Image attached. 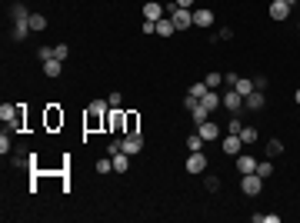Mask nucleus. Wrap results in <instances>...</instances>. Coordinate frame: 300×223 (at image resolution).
<instances>
[{
    "instance_id": "f257e3e1",
    "label": "nucleus",
    "mask_w": 300,
    "mask_h": 223,
    "mask_svg": "<svg viewBox=\"0 0 300 223\" xmlns=\"http://www.w3.org/2000/svg\"><path fill=\"white\" fill-rule=\"evenodd\" d=\"M107 110H110V103H107V100H94V103L87 107L83 127H87V130H100V127H104V117H107Z\"/></svg>"
},
{
    "instance_id": "f03ea898",
    "label": "nucleus",
    "mask_w": 300,
    "mask_h": 223,
    "mask_svg": "<svg viewBox=\"0 0 300 223\" xmlns=\"http://www.w3.org/2000/svg\"><path fill=\"white\" fill-rule=\"evenodd\" d=\"M10 14H14V33H10V37H14V40H24V37L30 33V10L24 7V3H14Z\"/></svg>"
},
{
    "instance_id": "7ed1b4c3",
    "label": "nucleus",
    "mask_w": 300,
    "mask_h": 223,
    "mask_svg": "<svg viewBox=\"0 0 300 223\" xmlns=\"http://www.w3.org/2000/svg\"><path fill=\"white\" fill-rule=\"evenodd\" d=\"M104 130H113V133H127V113L120 107H110L107 117H104Z\"/></svg>"
},
{
    "instance_id": "20e7f679",
    "label": "nucleus",
    "mask_w": 300,
    "mask_h": 223,
    "mask_svg": "<svg viewBox=\"0 0 300 223\" xmlns=\"http://www.w3.org/2000/svg\"><path fill=\"white\" fill-rule=\"evenodd\" d=\"M240 190H244L247 196H257L260 190H263V177H260V173H244V180H240Z\"/></svg>"
},
{
    "instance_id": "39448f33",
    "label": "nucleus",
    "mask_w": 300,
    "mask_h": 223,
    "mask_svg": "<svg viewBox=\"0 0 300 223\" xmlns=\"http://www.w3.org/2000/svg\"><path fill=\"white\" fill-rule=\"evenodd\" d=\"M207 163H210V160L204 157V150H193L184 167H187V173H207Z\"/></svg>"
},
{
    "instance_id": "423d86ee",
    "label": "nucleus",
    "mask_w": 300,
    "mask_h": 223,
    "mask_svg": "<svg viewBox=\"0 0 300 223\" xmlns=\"http://www.w3.org/2000/svg\"><path fill=\"white\" fill-rule=\"evenodd\" d=\"M144 150V133H123V154L137 157Z\"/></svg>"
},
{
    "instance_id": "0eeeda50",
    "label": "nucleus",
    "mask_w": 300,
    "mask_h": 223,
    "mask_svg": "<svg viewBox=\"0 0 300 223\" xmlns=\"http://www.w3.org/2000/svg\"><path fill=\"white\" fill-rule=\"evenodd\" d=\"M170 20H174V27H177V30H187V27H193V10L177 7V10L170 14Z\"/></svg>"
},
{
    "instance_id": "6e6552de",
    "label": "nucleus",
    "mask_w": 300,
    "mask_h": 223,
    "mask_svg": "<svg viewBox=\"0 0 300 223\" xmlns=\"http://www.w3.org/2000/svg\"><path fill=\"white\" fill-rule=\"evenodd\" d=\"M220 100H224V107H227L230 113H240V110H244V97H240L233 87H230V90H227V94H224Z\"/></svg>"
},
{
    "instance_id": "1a4fd4ad",
    "label": "nucleus",
    "mask_w": 300,
    "mask_h": 223,
    "mask_svg": "<svg viewBox=\"0 0 300 223\" xmlns=\"http://www.w3.org/2000/svg\"><path fill=\"white\" fill-rule=\"evenodd\" d=\"M240 147H244V140L237 137V133H227V137L220 140V150H224V154H230V157L240 154Z\"/></svg>"
},
{
    "instance_id": "9d476101",
    "label": "nucleus",
    "mask_w": 300,
    "mask_h": 223,
    "mask_svg": "<svg viewBox=\"0 0 300 223\" xmlns=\"http://www.w3.org/2000/svg\"><path fill=\"white\" fill-rule=\"evenodd\" d=\"M233 163H237V170H240V177H244V173H257V160H254L250 154H237Z\"/></svg>"
},
{
    "instance_id": "9b49d317",
    "label": "nucleus",
    "mask_w": 300,
    "mask_h": 223,
    "mask_svg": "<svg viewBox=\"0 0 300 223\" xmlns=\"http://www.w3.org/2000/svg\"><path fill=\"white\" fill-rule=\"evenodd\" d=\"M290 10H294V7H290L287 0H270V17H273V20H287Z\"/></svg>"
},
{
    "instance_id": "f8f14e48",
    "label": "nucleus",
    "mask_w": 300,
    "mask_h": 223,
    "mask_svg": "<svg viewBox=\"0 0 300 223\" xmlns=\"http://www.w3.org/2000/svg\"><path fill=\"white\" fill-rule=\"evenodd\" d=\"M244 107L247 110H263V107H267V97H263V90H254V94H250V97H244Z\"/></svg>"
},
{
    "instance_id": "ddd939ff",
    "label": "nucleus",
    "mask_w": 300,
    "mask_h": 223,
    "mask_svg": "<svg viewBox=\"0 0 300 223\" xmlns=\"http://www.w3.org/2000/svg\"><path fill=\"white\" fill-rule=\"evenodd\" d=\"M197 133L204 140H220V127L214 120H204V124H197Z\"/></svg>"
},
{
    "instance_id": "4468645a",
    "label": "nucleus",
    "mask_w": 300,
    "mask_h": 223,
    "mask_svg": "<svg viewBox=\"0 0 300 223\" xmlns=\"http://www.w3.org/2000/svg\"><path fill=\"white\" fill-rule=\"evenodd\" d=\"M160 17H167V10H164V3H157V0H150L147 7H144V20H160Z\"/></svg>"
},
{
    "instance_id": "2eb2a0df",
    "label": "nucleus",
    "mask_w": 300,
    "mask_h": 223,
    "mask_svg": "<svg viewBox=\"0 0 300 223\" xmlns=\"http://www.w3.org/2000/svg\"><path fill=\"white\" fill-rule=\"evenodd\" d=\"M47 127H50V130L64 127V110H60L57 103H50V107H47Z\"/></svg>"
},
{
    "instance_id": "dca6fc26",
    "label": "nucleus",
    "mask_w": 300,
    "mask_h": 223,
    "mask_svg": "<svg viewBox=\"0 0 300 223\" xmlns=\"http://www.w3.org/2000/svg\"><path fill=\"white\" fill-rule=\"evenodd\" d=\"M210 24H214V10H207V7L193 10V27H210Z\"/></svg>"
},
{
    "instance_id": "f3484780",
    "label": "nucleus",
    "mask_w": 300,
    "mask_h": 223,
    "mask_svg": "<svg viewBox=\"0 0 300 223\" xmlns=\"http://www.w3.org/2000/svg\"><path fill=\"white\" fill-rule=\"evenodd\" d=\"M60 70H64V60H47V64H43V77H47V80H57V77H60Z\"/></svg>"
},
{
    "instance_id": "a211bd4d",
    "label": "nucleus",
    "mask_w": 300,
    "mask_h": 223,
    "mask_svg": "<svg viewBox=\"0 0 300 223\" xmlns=\"http://www.w3.org/2000/svg\"><path fill=\"white\" fill-rule=\"evenodd\" d=\"M200 103H204L207 110L214 113V110H217V107H220V103H224V100H220V90H207L204 97H200Z\"/></svg>"
},
{
    "instance_id": "6ab92c4d",
    "label": "nucleus",
    "mask_w": 300,
    "mask_h": 223,
    "mask_svg": "<svg viewBox=\"0 0 300 223\" xmlns=\"http://www.w3.org/2000/svg\"><path fill=\"white\" fill-rule=\"evenodd\" d=\"M157 33H160V37H174V33H177L174 20H170V17H160V20H157Z\"/></svg>"
},
{
    "instance_id": "aec40b11",
    "label": "nucleus",
    "mask_w": 300,
    "mask_h": 223,
    "mask_svg": "<svg viewBox=\"0 0 300 223\" xmlns=\"http://www.w3.org/2000/svg\"><path fill=\"white\" fill-rule=\"evenodd\" d=\"M190 117H193V124H204V120H210V110H207L204 103L197 100V103L190 107Z\"/></svg>"
},
{
    "instance_id": "412c9836",
    "label": "nucleus",
    "mask_w": 300,
    "mask_h": 223,
    "mask_svg": "<svg viewBox=\"0 0 300 223\" xmlns=\"http://www.w3.org/2000/svg\"><path fill=\"white\" fill-rule=\"evenodd\" d=\"M127 167H130V154H113V170H117V173H127Z\"/></svg>"
},
{
    "instance_id": "4be33fe9",
    "label": "nucleus",
    "mask_w": 300,
    "mask_h": 223,
    "mask_svg": "<svg viewBox=\"0 0 300 223\" xmlns=\"http://www.w3.org/2000/svg\"><path fill=\"white\" fill-rule=\"evenodd\" d=\"M233 90H237V94H240V97H250V94H254V90H257V87H254V80H244V77H240V80H237V84H233Z\"/></svg>"
},
{
    "instance_id": "5701e85b",
    "label": "nucleus",
    "mask_w": 300,
    "mask_h": 223,
    "mask_svg": "<svg viewBox=\"0 0 300 223\" xmlns=\"http://www.w3.org/2000/svg\"><path fill=\"white\" fill-rule=\"evenodd\" d=\"M237 137L244 140V143H257V137H260V133H257V127H244V130H240Z\"/></svg>"
},
{
    "instance_id": "b1692460",
    "label": "nucleus",
    "mask_w": 300,
    "mask_h": 223,
    "mask_svg": "<svg viewBox=\"0 0 300 223\" xmlns=\"http://www.w3.org/2000/svg\"><path fill=\"white\" fill-rule=\"evenodd\" d=\"M204 143H207V140L200 137V133H190V137H187V150H190V154H193V150H204Z\"/></svg>"
},
{
    "instance_id": "393cba45",
    "label": "nucleus",
    "mask_w": 300,
    "mask_h": 223,
    "mask_svg": "<svg viewBox=\"0 0 300 223\" xmlns=\"http://www.w3.org/2000/svg\"><path fill=\"white\" fill-rule=\"evenodd\" d=\"M30 30H37V33L47 30V17H43V14H30Z\"/></svg>"
},
{
    "instance_id": "a878e982",
    "label": "nucleus",
    "mask_w": 300,
    "mask_h": 223,
    "mask_svg": "<svg viewBox=\"0 0 300 223\" xmlns=\"http://www.w3.org/2000/svg\"><path fill=\"white\" fill-rule=\"evenodd\" d=\"M280 154H284V143L280 140H267V157L273 160V157H280Z\"/></svg>"
},
{
    "instance_id": "bb28decb",
    "label": "nucleus",
    "mask_w": 300,
    "mask_h": 223,
    "mask_svg": "<svg viewBox=\"0 0 300 223\" xmlns=\"http://www.w3.org/2000/svg\"><path fill=\"white\" fill-rule=\"evenodd\" d=\"M204 84L210 87V90H220V84H224V77H220L217 70H214V73H207V77H204Z\"/></svg>"
},
{
    "instance_id": "cd10ccee",
    "label": "nucleus",
    "mask_w": 300,
    "mask_h": 223,
    "mask_svg": "<svg viewBox=\"0 0 300 223\" xmlns=\"http://www.w3.org/2000/svg\"><path fill=\"white\" fill-rule=\"evenodd\" d=\"M37 60H40V64L54 60V47H37Z\"/></svg>"
},
{
    "instance_id": "c85d7f7f",
    "label": "nucleus",
    "mask_w": 300,
    "mask_h": 223,
    "mask_svg": "<svg viewBox=\"0 0 300 223\" xmlns=\"http://www.w3.org/2000/svg\"><path fill=\"white\" fill-rule=\"evenodd\" d=\"M257 173L263 177V180H267V177L273 173V163H270V160H260V163H257Z\"/></svg>"
},
{
    "instance_id": "c756f323",
    "label": "nucleus",
    "mask_w": 300,
    "mask_h": 223,
    "mask_svg": "<svg viewBox=\"0 0 300 223\" xmlns=\"http://www.w3.org/2000/svg\"><path fill=\"white\" fill-rule=\"evenodd\" d=\"M113 170V157H107V160H97V173H110Z\"/></svg>"
},
{
    "instance_id": "7c9ffc66",
    "label": "nucleus",
    "mask_w": 300,
    "mask_h": 223,
    "mask_svg": "<svg viewBox=\"0 0 300 223\" xmlns=\"http://www.w3.org/2000/svg\"><path fill=\"white\" fill-rule=\"evenodd\" d=\"M54 57H57V60H67V57H70V47H67V43H57V47H54Z\"/></svg>"
},
{
    "instance_id": "2f4dec72",
    "label": "nucleus",
    "mask_w": 300,
    "mask_h": 223,
    "mask_svg": "<svg viewBox=\"0 0 300 223\" xmlns=\"http://www.w3.org/2000/svg\"><path fill=\"white\" fill-rule=\"evenodd\" d=\"M120 150H123V137H120V140H110V143H107V157L120 154Z\"/></svg>"
},
{
    "instance_id": "473e14b6",
    "label": "nucleus",
    "mask_w": 300,
    "mask_h": 223,
    "mask_svg": "<svg viewBox=\"0 0 300 223\" xmlns=\"http://www.w3.org/2000/svg\"><path fill=\"white\" fill-rule=\"evenodd\" d=\"M204 190H210V193H214V190H220V180L214 177V173H207V180H204Z\"/></svg>"
},
{
    "instance_id": "72a5a7b5",
    "label": "nucleus",
    "mask_w": 300,
    "mask_h": 223,
    "mask_svg": "<svg viewBox=\"0 0 300 223\" xmlns=\"http://www.w3.org/2000/svg\"><path fill=\"white\" fill-rule=\"evenodd\" d=\"M207 90H210V87H207V84H204V80H200V84H193V87H190V94H193V97H197V100L204 97Z\"/></svg>"
},
{
    "instance_id": "f704fd0d",
    "label": "nucleus",
    "mask_w": 300,
    "mask_h": 223,
    "mask_svg": "<svg viewBox=\"0 0 300 223\" xmlns=\"http://www.w3.org/2000/svg\"><path fill=\"white\" fill-rule=\"evenodd\" d=\"M127 133H140L137 130V113H127Z\"/></svg>"
},
{
    "instance_id": "c9c22d12",
    "label": "nucleus",
    "mask_w": 300,
    "mask_h": 223,
    "mask_svg": "<svg viewBox=\"0 0 300 223\" xmlns=\"http://www.w3.org/2000/svg\"><path fill=\"white\" fill-rule=\"evenodd\" d=\"M10 147H14V143H10V137H7V133H3V137H0V154L7 157V154H10Z\"/></svg>"
},
{
    "instance_id": "e433bc0d",
    "label": "nucleus",
    "mask_w": 300,
    "mask_h": 223,
    "mask_svg": "<svg viewBox=\"0 0 300 223\" xmlns=\"http://www.w3.org/2000/svg\"><path fill=\"white\" fill-rule=\"evenodd\" d=\"M140 33H157V24H153V20H144V24H140Z\"/></svg>"
},
{
    "instance_id": "4c0bfd02",
    "label": "nucleus",
    "mask_w": 300,
    "mask_h": 223,
    "mask_svg": "<svg viewBox=\"0 0 300 223\" xmlns=\"http://www.w3.org/2000/svg\"><path fill=\"white\" fill-rule=\"evenodd\" d=\"M120 90H113V94H110V97H107V103H110V107H120Z\"/></svg>"
},
{
    "instance_id": "58836bf2",
    "label": "nucleus",
    "mask_w": 300,
    "mask_h": 223,
    "mask_svg": "<svg viewBox=\"0 0 300 223\" xmlns=\"http://www.w3.org/2000/svg\"><path fill=\"white\" fill-rule=\"evenodd\" d=\"M227 130H230V133H240V130H244V124H240V120H237V117H233L230 124H227Z\"/></svg>"
},
{
    "instance_id": "ea45409f",
    "label": "nucleus",
    "mask_w": 300,
    "mask_h": 223,
    "mask_svg": "<svg viewBox=\"0 0 300 223\" xmlns=\"http://www.w3.org/2000/svg\"><path fill=\"white\" fill-rule=\"evenodd\" d=\"M267 84H270L267 77H254V87H257V90H267Z\"/></svg>"
},
{
    "instance_id": "a19ab883",
    "label": "nucleus",
    "mask_w": 300,
    "mask_h": 223,
    "mask_svg": "<svg viewBox=\"0 0 300 223\" xmlns=\"http://www.w3.org/2000/svg\"><path fill=\"white\" fill-rule=\"evenodd\" d=\"M237 80H240L237 73H224V84H227V87H233V84H237Z\"/></svg>"
},
{
    "instance_id": "79ce46f5",
    "label": "nucleus",
    "mask_w": 300,
    "mask_h": 223,
    "mask_svg": "<svg viewBox=\"0 0 300 223\" xmlns=\"http://www.w3.org/2000/svg\"><path fill=\"white\" fill-rule=\"evenodd\" d=\"M220 40H233V30L230 27H220Z\"/></svg>"
},
{
    "instance_id": "37998d69",
    "label": "nucleus",
    "mask_w": 300,
    "mask_h": 223,
    "mask_svg": "<svg viewBox=\"0 0 300 223\" xmlns=\"http://www.w3.org/2000/svg\"><path fill=\"white\" fill-rule=\"evenodd\" d=\"M177 7H184V10H193V0H174Z\"/></svg>"
},
{
    "instance_id": "c03bdc74",
    "label": "nucleus",
    "mask_w": 300,
    "mask_h": 223,
    "mask_svg": "<svg viewBox=\"0 0 300 223\" xmlns=\"http://www.w3.org/2000/svg\"><path fill=\"white\" fill-rule=\"evenodd\" d=\"M294 100H297V103H300V90H297V94H294Z\"/></svg>"
}]
</instances>
